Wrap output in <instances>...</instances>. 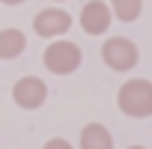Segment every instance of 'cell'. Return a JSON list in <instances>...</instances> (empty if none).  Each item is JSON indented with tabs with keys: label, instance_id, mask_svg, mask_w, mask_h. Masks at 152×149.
Returning a JSON list of instances; mask_svg holds the SVG:
<instances>
[{
	"label": "cell",
	"instance_id": "obj_1",
	"mask_svg": "<svg viewBox=\"0 0 152 149\" xmlns=\"http://www.w3.org/2000/svg\"><path fill=\"white\" fill-rule=\"evenodd\" d=\"M116 107L131 119L152 116V84L146 78H131L116 93Z\"/></svg>",
	"mask_w": 152,
	"mask_h": 149
},
{
	"label": "cell",
	"instance_id": "obj_2",
	"mask_svg": "<svg viewBox=\"0 0 152 149\" xmlns=\"http://www.w3.org/2000/svg\"><path fill=\"white\" fill-rule=\"evenodd\" d=\"M42 63H45V69L51 74H72V72L81 69L84 54H81L78 45L69 42V39H51V45L42 54Z\"/></svg>",
	"mask_w": 152,
	"mask_h": 149
},
{
	"label": "cell",
	"instance_id": "obj_3",
	"mask_svg": "<svg viewBox=\"0 0 152 149\" xmlns=\"http://www.w3.org/2000/svg\"><path fill=\"white\" fill-rule=\"evenodd\" d=\"M102 60H104V66L113 69V72H131V69L137 66V60H140V51H137V45H134L131 39L113 36V39H107V42L102 45Z\"/></svg>",
	"mask_w": 152,
	"mask_h": 149
},
{
	"label": "cell",
	"instance_id": "obj_4",
	"mask_svg": "<svg viewBox=\"0 0 152 149\" xmlns=\"http://www.w3.org/2000/svg\"><path fill=\"white\" fill-rule=\"evenodd\" d=\"M45 99H48V84L36 74H24L12 87V102L21 110H39L45 104Z\"/></svg>",
	"mask_w": 152,
	"mask_h": 149
},
{
	"label": "cell",
	"instance_id": "obj_5",
	"mask_svg": "<svg viewBox=\"0 0 152 149\" xmlns=\"http://www.w3.org/2000/svg\"><path fill=\"white\" fill-rule=\"evenodd\" d=\"M69 27H72V15H69L66 9H60V6L42 9V12H36V18H33V30H36V36H42V39H60V36L69 33Z\"/></svg>",
	"mask_w": 152,
	"mask_h": 149
},
{
	"label": "cell",
	"instance_id": "obj_6",
	"mask_svg": "<svg viewBox=\"0 0 152 149\" xmlns=\"http://www.w3.org/2000/svg\"><path fill=\"white\" fill-rule=\"evenodd\" d=\"M78 21H81L84 33H90V36H102V33H107V27H110V21H113V9H110V3L90 0V3H84Z\"/></svg>",
	"mask_w": 152,
	"mask_h": 149
},
{
	"label": "cell",
	"instance_id": "obj_7",
	"mask_svg": "<svg viewBox=\"0 0 152 149\" xmlns=\"http://www.w3.org/2000/svg\"><path fill=\"white\" fill-rule=\"evenodd\" d=\"M81 149H113V137L110 131L102 125V122H87L81 128V140H78Z\"/></svg>",
	"mask_w": 152,
	"mask_h": 149
},
{
	"label": "cell",
	"instance_id": "obj_8",
	"mask_svg": "<svg viewBox=\"0 0 152 149\" xmlns=\"http://www.w3.org/2000/svg\"><path fill=\"white\" fill-rule=\"evenodd\" d=\"M27 51V36L15 27L0 30V60H15Z\"/></svg>",
	"mask_w": 152,
	"mask_h": 149
},
{
	"label": "cell",
	"instance_id": "obj_9",
	"mask_svg": "<svg viewBox=\"0 0 152 149\" xmlns=\"http://www.w3.org/2000/svg\"><path fill=\"white\" fill-rule=\"evenodd\" d=\"M110 9H113V18H119L122 24H131L143 12V0H110Z\"/></svg>",
	"mask_w": 152,
	"mask_h": 149
},
{
	"label": "cell",
	"instance_id": "obj_10",
	"mask_svg": "<svg viewBox=\"0 0 152 149\" xmlns=\"http://www.w3.org/2000/svg\"><path fill=\"white\" fill-rule=\"evenodd\" d=\"M42 149H72V143H69L66 137H51V140H48Z\"/></svg>",
	"mask_w": 152,
	"mask_h": 149
},
{
	"label": "cell",
	"instance_id": "obj_11",
	"mask_svg": "<svg viewBox=\"0 0 152 149\" xmlns=\"http://www.w3.org/2000/svg\"><path fill=\"white\" fill-rule=\"evenodd\" d=\"M0 3H6V6H18V3H24V0H0Z\"/></svg>",
	"mask_w": 152,
	"mask_h": 149
},
{
	"label": "cell",
	"instance_id": "obj_12",
	"mask_svg": "<svg viewBox=\"0 0 152 149\" xmlns=\"http://www.w3.org/2000/svg\"><path fill=\"white\" fill-rule=\"evenodd\" d=\"M128 149H146V146H128Z\"/></svg>",
	"mask_w": 152,
	"mask_h": 149
}]
</instances>
